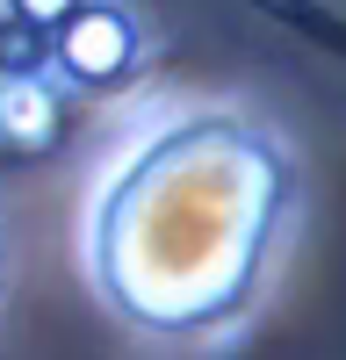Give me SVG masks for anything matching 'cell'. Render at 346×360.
<instances>
[{
  "instance_id": "cell-1",
  "label": "cell",
  "mask_w": 346,
  "mask_h": 360,
  "mask_svg": "<svg viewBox=\"0 0 346 360\" xmlns=\"http://www.w3.org/2000/svg\"><path fill=\"white\" fill-rule=\"evenodd\" d=\"M288 209V159L238 115L152 123L101 173L86 266L108 310L152 332H210L252 295Z\"/></svg>"
},
{
  "instance_id": "cell-2",
  "label": "cell",
  "mask_w": 346,
  "mask_h": 360,
  "mask_svg": "<svg viewBox=\"0 0 346 360\" xmlns=\"http://www.w3.org/2000/svg\"><path fill=\"white\" fill-rule=\"evenodd\" d=\"M58 65H65L79 86H108L137 65V22L108 0H86V8L58 29Z\"/></svg>"
},
{
  "instance_id": "cell-3",
  "label": "cell",
  "mask_w": 346,
  "mask_h": 360,
  "mask_svg": "<svg viewBox=\"0 0 346 360\" xmlns=\"http://www.w3.org/2000/svg\"><path fill=\"white\" fill-rule=\"evenodd\" d=\"M51 123H58L51 86H37V79H8V86H0V130H8L15 144H44Z\"/></svg>"
},
{
  "instance_id": "cell-4",
  "label": "cell",
  "mask_w": 346,
  "mask_h": 360,
  "mask_svg": "<svg viewBox=\"0 0 346 360\" xmlns=\"http://www.w3.org/2000/svg\"><path fill=\"white\" fill-rule=\"evenodd\" d=\"M79 8H86V0H15V15H22V22H37V29H65Z\"/></svg>"
}]
</instances>
